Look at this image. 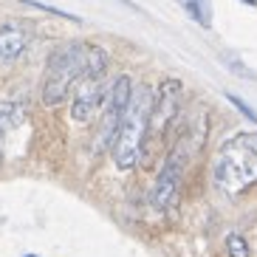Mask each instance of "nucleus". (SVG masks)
Returning a JSON list of instances; mask_svg holds the SVG:
<instances>
[{"label": "nucleus", "instance_id": "obj_1", "mask_svg": "<svg viewBox=\"0 0 257 257\" xmlns=\"http://www.w3.org/2000/svg\"><path fill=\"white\" fill-rule=\"evenodd\" d=\"M212 181L226 195H237L257 181V133H234L218 147Z\"/></svg>", "mask_w": 257, "mask_h": 257}, {"label": "nucleus", "instance_id": "obj_2", "mask_svg": "<svg viewBox=\"0 0 257 257\" xmlns=\"http://www.w3.org/2000/svg\"><path fill=\"white\" fill-rule=\"evenodd\" d=\"M150 107H153V91L142 85L133 91L124 116L119 121V130L113 136L110 153H113V164L119 170H133L144 153V133H147V121H150Z\"/></svg>", "mask_w": 257, "mask_h": 257}, {"label": "nucleus", "instance_id": "obj_3", "mask_svg": "<svg viewBox=\"0 0 257 257\" xmlns=\"http://www.w3.org/2000/svg\"><path fill=\"white\" fill-rule=\"evenodd\" d=\"M85 74V43H65L48 57L43 79V102L48 107L62 105Z\"/></svg>", "mask_w": 257, "mask_h": 257}, {"label": "nucleus", "instance_id": "obj_4", "mask_svg": "<svg viewBox=\"0 0 257 257\" xmlns=\"http://www.w3.org/2000/svg\"><path fill=\"white\" fill-rule=\"evenodd\" d=\"M198 142H201V139H198ZM198 142L192 139V130H187V133L173 144L167 161L161 164L159 175H156V184H153V189H150V201L159 212H167L175 204L181 181H184V173H187L189 161H192V153L198 150Z\"/></svg>", "mask_w": 257, "mask_h": 257}, {"label": "nucleus", "instance_id": "obj_5", "mask_svg": "<svg viewBox=\"0 0 257 257\" xmlns=\"http://www.w3.org/2000/svg\"><path fill=\"white\" fill-rule=\"evenodd\" d=\"M178 102H181V82L178 79H167L159 85V93L153 96L150 107V121H147V133L144 142H150V147H159L164 142L170 124L178 116Z\"/></svg>", "mask_w": 257, "mask_h": 257}, {"label": "nucleus", "instance_id": "obj_6", "mask_svg": "<svg viewBox=\"0 0 257 257\" xmlns=\"http://www.w3.org/2000/svg\"><path fill=\"white\" fill-rule=\"evenodd\" d=\"M130 96H133V79L127 74H121L113 79V85L107 88V99H105V116H102V130L96 136V153H105L110 150L113 144V136L119 130V121L124 116V107H127Z\"/></svg>", "mask_w": 257, "mask_h": 257}, {"label": "nucleus", "instance_id": "obj_7", "mask_svg": "<svg viewBox=\"0 0 257 257\" xmlns=\"http://www.w3.org/2000/svg\"><path fill=\"white\" fill-rule=\"evenodd\" d=\"M105 99H107L105 76H82L79 85H76V96L71 102V119L88 124L105 107Z\"/></svg>", "mask_w": 257, "mask_h": 257}, {"label": "nucleus", "instance_id": "obj_8", "mask_svg": "<svg viewBox=\"0 0 257 257\" xmlns=\"http://www.w3.org/2000/svg\"><path fill=\"white\" fill-rule=\"evenodd\" d=\"M26 46H29V34L20 26H0V60H17L26 51Z\"/></svg>", "mask_w": 257, "mask_h": 257}, {"label": "nucleus", "instance_id": "obj_9", "mask_svg": "<svg viewBox=\"0 0 257 257\" xmlns=\"http://www.w3.org/2000/svg\"><path fill=\"white\" fill-rule=\"evenodd\" d=\"M23 121V107L17 102H0V161H3V142L12 127H17Z\"/></svg>", "mask_w": 257, "mask_h": 257}, {"label": "nucleus", "instance_id": "obj_10", "mask_svg": "<svg viewBox=\"0 0 257 257\" xmlns=\"http://www.w3.org/2000/svg\"><path fill=\"white\" fill-rule=\"evenodd\" d=\"M107 71V54L99 46H88L85 43V74L82 76H105Z\"/></svg>", "mask_w": 257, "mask_h": 257}, {"label": "nucleus", "instance_id": "obj_11", "mask_svg": "<svg viewBox=\"0 0 257 257\" xmlns=\"http://www.w3.org/2000/svg\"><path fill=\"white\" fill-rule=\"evenodd\" d=\"M184 9H187V15L192 17L198 26H204V29H209V26H212V6H209V0H184Z\"/></svg>", "mask_w": 257, "mask_h": 257}, {"label": "nucleus", "instance_id": "obj_12", "mask_svg": "<svg viewBox=\"0 0 257 257\" xmlns=\"http://www.w3.org/2000/svg\"><path fill=\"white\" fill-rule=\"evenodd\" d=\"M226 251H229V257H249V243L243 240V234H229Z\"/></svg>", "mask_w": 257, "mask_h": 257}, {"label": "nucleus", "instance_id": "obj_13", "mask_svg": "<svg viewBox=\"0 0 257 257\" xmlns=\"http://www.w3.org/2000/svg\"><path fill=\"white\" fill-rule=\"evenodd\" d=\"M23 6L40 9V12H48V15L62 17V20H71V23H79V17H76V15H68V12H62V9H54V6H48V3H40V0H23Z\"/></svg>", "mask_w": 257, "mask_h": 257}, {"label": "nucleus", "instance_id": "obj_14", "mask_svg": "<svg viewBox=\"0 0 257 257\" xmlns=\"http://www.w3.org/2000/svg\"><path fill=\"white\" fill-rule=\"evenodd\" d=\"M223 62H226V68L229 71H237V74L243 76V79H257V74L251 68H246L240 60H232V57H223Z\"/></svg>", "mask_w": 257, "mask_h": 257}, {"label": "nucleus", "instance_id": "obj_15", "mask_svg": "<svg viewBox=\"0 0 257 257\" xmlns=\"http://www.w3.org/2000/svg\"><path fill=\"white\" fill-rule=\"evenodd\" d=\"M226 99H229V102H232V105L237 107V110H240V113L246 116V119H249V121H257V113H254V110H251L249 105H246V102H243L240 96H234V93H226Z\"/></svg>", "mask_w": 257, "mask_h": 257}, {"label": "nucleus", "instance_id": "obj_16", "mask_svg": "<svg viewBox=\"0 0 257 257\" xmlns=\"http://www.w3.org/2000/svg\"><path fill=\"white\" fill-rule=\"evenodd\" d=\"M119 3H124V6H130V9H136V3H133V0H119Z\"/></svg>", "mask_w": 257, "mask_h": 257}, {"label": "nucleus", "instance_id": "obj_17", "mask_svg": "<svg viewBox=\"0 0 257 257\" xmlns=\"http://www.w3.org/2000/svg\"><path fill=\"white\" fill-rule=\"evenodd\" d=\"M243 3H246V6H254V9H257V0H243Z\"/></svg>", "mask_w": 257, "mask_h": 257}]
</instances>
